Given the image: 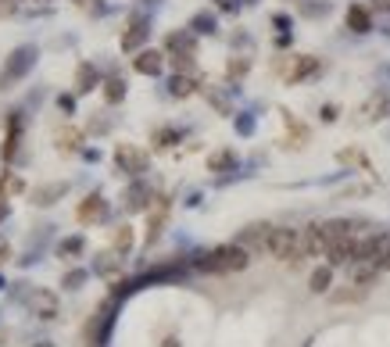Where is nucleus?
<instances>
[{
	"label": "nucleus",
	"instance_id": "nucleus-1",
	"mask_svg": "<svg viewBox=\"0 0 390 347\" xmlns=\"http://www.w3.org/2000/svg\"><path fill=\"white\" fill-rule=\"evenodd\" d=\"M247 247L240 243H219L212 250H204V255H197L194 269L197 272H212V276H222V272H244L247 269Z\"/></svg>",
	"mask_w": 390,
	"mask_h": 347
},
{
	"label": "nucleus",
	"instance_id": "nucleus-2",
	"mask_svg": "<svg viewBox=\"0 0 390 347\" xmlns=\"http://www.w3.org/2000/svg\"><path fill=\"white\" fill-rule=\"evenodd\" d=\"M36 57H40V50H36L33 43H22V47H15V50L8 54V61H4V69H0V93L11 90V86H18V83H22L29 72H33Z\"/></svg>",
	"mask_w": 390,
	"mask_h": 347
},
{
	"label": "nucleus",
	"instance_id": "nucleus-3",
	"mask_svg": "<svg viewBox=\"0 0 390 347\" xmlns=\"http://www.w3.org/2000/svg\"><path fill=\"white\" fill-rule=\"evenodd\" d=\"M265 255H273L287 265L301 262L308 250H305V229H273V236H268V250Z\"/></svg>",
	"mask_w": 390,
	"mask_h": 347
},
{
	"label": "nucleus",
	"instance_id": "nucleus-4",
	"mask_svg": "<svg viewBox=\"0 0 390 347\" xmlns=\"http://www.w3.org/2000/svg\"><path fill=\"white\" fill-rule=\"evenodd\" d=\"M115 165L126 169L129 176H140V172H147V154L133 143H118L115 147Z\"/></svg>",
	"mask_w": 390,
	"mask_h": 347
},
{
	"label": "nucleus",
	"instance_id": "nucleus-5",
	"mask_svg": "<svg viewBox=\"0 0 390 347\" xmlns=\"http://www.w3.org/2000/svg\"><path fill=\"white\" fill-rule=\"evenodd\" d=\"M147 36H151V22H147L143 15H133V18H129V29H126V36H122V50L140 54L143 43H147Z\"/></svg>",
	"mask_w": 390,
	"mask_h": 347
},
{
	"label": "nucleus",
	"instance_id": "nucleus-6",
	"mask_svg": "<svg viewBox=\"0 0 390 347\" xmlns=\"http://www.w3.org/2000/svg\"><path fill=\"white\" fill-rule=\"evenodd\" d=\"M273 229L276 226H268V222H254V226H247L244 233H240V247H247V250H268V236H273Z\"/></svg>",
	"mask_w": 390,
	"mask_h": 347
},
{
	"label": "nucleus",
	"instance_id": "nucleus-7",
	"mask_svg": "<svg viewBox=\"0 0 390 347\" xmlns=\"http://www.w3.org/2000/svg\"><path fill=\"white\" fill-rule=\"evenodd\" d=\"M79 222L82 226H94V222H104V218H108V201L101 197V194H89L82 204H79Z\"/></svg>",
	"mask_w": 390,
	"mask_h": 347
},
{
	"label": "nucleus",
	"instance_id": "nucleus-8",
	"mask_svg": "<svg viewBox=\"0 0 390 347\" xmlns=\"http://www.w3.org/2000/svg\"><path fill=\"white\" fill-rule=\"evenodd\" d=\"M29 304H33V311L40 315V319H47V323L57 315V294L47 290V287H36L33 294H29Z\"/></svg>",
	"mask_w": 390,
	"mask_h": 347
},
{
	"label": "nucleus",
	"instance_id": "nucleus-9",
	"mask_svg": "<svg viewBox=\"0 0 390 347\" xmlns=\"http://www.w3.org/2000/svg\"><path fill=\"white\" fill-rule=\"evenodd\" d=\"M133 69H136L140 76H161L165 57H161V50H140L136 61H133Z\"/></svg>",
	"mask_w": 390,
	"mask_h": 347
},
{
	"label": "nucleus",
	"instance_id": "nucleus-10",
	"mask_svg": "<svg viewBox=\"0 0 390 347\" xmlns=\"http://www.w3.org/2000/svg\"><path fill=\"white\" fill-rule=\"evenodd\" d=\"M315 72H319V57L301 54V57H294V65L287 69V79H290V83H301V79H308V76H315Z\"/></svg>",
	"mask_w": 390,
	"mask_h": 347
},
{
	"label": "nucleus",
	"instance_id": "nucleus-11",
	"mask_svg": "<svg viewBox=\"0 0 390 347\" xmlns=\"http://www.w3.org/2000/svg\"><path fill=\"white\" fill-rule=\"evenodd\" d=\"M65 194H68V183H50V186H36V190H33V204L47 208V204H54V201H62Z\"/></svg>",
	"mask_w": 390,
	"mask_h": 347
},
{
	"label": "nucleus",
	"instance_id": "nucleus-12",
	"mask_svg": "<svg viewBox=\"0 0 390 347\" xmlns=\"http://www.w3.org/2000/svg\"><path fill=\"white\" fill-rule=\"evenodd\" d=\"M347 29H351V33H369V29H373V15L362 4H351L347 8Z\"/></svg>",
	"mask_w": 390,
	"mask_h": 347
},
{
	"label": "nucleus",
	"instance_id": "nucleus-13",
	"mask_svg": "<svg viewBox=\"0 0 390 347\" xmlns=\"http://www.w3.org/2000/svg\"><path fill=\"white\" fill-rule=\"evenodd\" d=\"M18 133H22V122H18V115H11V122H8V140H4V147H0L4 162H15V157H18Z\"/></svg>",
	"mask_w": 390,
	"mask_h": 347
},
{
	"label": "nucleus",
	"instance_id": "nucleus-14",
	"mask_svg": "<svg viewBox=\"0 0 390 347\" xmlns=\"http://www.w3.org/2000/svg\"><path fill=\"white\" fill-rule=\"evenodd\" d=\"M89 90H97V69L89 61H82L75 69V93H89Z\"/></svg>",
	"mask_w": 390,
	"mask_h": 347
},
{
	"label": "nucleus",
	"instance_id": "nucleus-15",
	"mask_svg": "<svg viewBox=\"0 0 390 347\" xmlns=\"http://www.w3.org/2000/svg\"><path fill=\"white\" fill-rule=\"evenodd\" d=\"M329 283H333V269H329V265H319V269L308 276L312 294H326V290H329Z\"/></svg>",
	"mask_w": 390,
	"mask_h": 347
},
{
	"label": "nucleus",
	"instance_id": "nucleus-16",
	"mask_svg": "<svg viewBox=\"0 0 390 347\" xmlns=\"http://www.w3.org/2000/svg\"><path fill=\"white\" fill-rule=\"evenodd\" d=\"M165 47H168L172 54H194V36H190V33H168Z\"/></svg>",
	"mask_w": 390,
	"mask_h": 347
},
{
	"label": "nucleus",
	"instance_id": "nucleus-17",
	"mask_svg": "<svg viewBox=\"0 0 390 347\" xmlns=\"http://www.w3.org/2000/svg\"><path fill=\"white\" fill-rule=\"evenodd\" d=\"M126 90H129V86H126V79L111 76V79L104 83V101H108V104H118V101L126 97Z\"/></svg>",
	"mask_w": 390,
	"mask_h": 347
},
{
	"label": "nucleus",
	"instance_id": "nucleus-18",
	"mask_svg": "<svg viewBox=\"0 0 390 347\" xmlns=\"http://www.w3.org/2000/svg\"><path fill=\"white\" fill-rule=\"evenodd\" d=\"M57 147L62 150H79V143H82V133L79 129H72V125H65V129H57Z\"/></svg>",
	"mask_w": 390,
	"mask_h": 347
},
{
	"label": "nucleus",
	"instance_id": "nucleus-19",
	"mask_svg": "<svg viewBox=\"0 0 390 347\" xmlns=\"http://www.w3.org/2000/svg\"><path fill=\"white\" fill-rule=\"evenodd\" d=\"M194 90H197V83L190 76H172L168 79V93H172V97H190Z\"/></svg>",
	"mask_w": 390,
	"mask_h": 347
},
{
	"label": "nucleus",
	"instance_id": "nucleus-20",
	"mask_svg": "<svg viewBox=\"0 0 390 347\" xmlns=\"http://www.w3.org/2000/svg\"><path fill=\"white\" fill-rule=\"evenodd\" d=\"M126 201H129V204H126L129 211H143V208H147V201H151V194H147V186H140V183H136V186H129Z\"/></svg>",
	"mask_w": 390,
	"mask_h": 347
},
{
	"label": "nucleus",
	"instance_id": "nucleus-21",
	"mask_svg": "<svg viewBox=\"0 0 390 347\" xmlns=\"http://www.w3.org/2000/svg\"><path fill=\"white\" fill-rule=\"evenodd\" d=\"M233 165H236V154H233V150H219V154L208 157V169H212V172H226V169H233Z\"/></svg>",
	"mask_w": 390,
	"mask_h": 347
},
{
	"label": "nucleus",
	"instance_id": "nucleus-22",
	"mask_svg": "<svg viewBox=\"0 0 390 347\" xmlns=\"http://www.w3.org/2000/svg\"><path fill=\"white\" fill-rule=\"evenodd\" d=\"M129 247H133V229H129V226H118V233H115V250H118V255H129Z\"/></svg>",
	"mask_w": 390,
	"mask_h": 347
},
{
	"label": "nucleus",
	"instance_id": "nucleus-23",
	"mask_svg": "<svg viewBox=\"0 0 390 347\" xmlns=\"http://www.w3.org/2000/svg\"><path fill=\"white\" fill-rule=\"evenodd\" d=\"M333 301H337V304H344V301H366V287L351 283V287H344V294H333Z\"/></svg>",
	"mask_w": 390,
	"mask_h": 347
},
{
	"label": "nucleus",
	"instance_id": "nucleus-24",
	"mask_svg": "<svg viewBox=\"0 0 390 347\" xmlns=\"http://www.w3.org/2000/svg\"><path fill=\"white\" fill-rule=\"evenodd\" d=\"M190 29H194V33H215V15H197L190 22Z\"/></svg>",
	"mask_w": 390,
	"mask_h": 347
},
{
	"label": "nucleus",
	"instance_id": "nucleus-25",
	"mask_svg": "<svg viewBox=\"0 0 390 347\" xmlns=\"http://www.w3.org/2000/svg\"><path fill=\"white\" fill-rule=\"evenodd\" d=\"M247 72H251V61H244V57H233L229 69H226L229 79H240V76H247Z\"/></svg>",
	"mask_w": 390,
	"mask_h": 347
},
{
	"label": "nucleus",
	"instance_id": "nucleus-26",
	"mask_svg": "<svg viewBox=\"0 0 390 347\" xmlns=\"http://www.w3.org/2000/svg\"><path fill=\"white\" fill-rule=\"evenodd\" d=\"M57 255H65V258H75V255H82V240H79V236H72V240H62V247H57Z\"/></svg>",
	"mask_w": 390,
	"mask_h": 347
},
{
	"label": "nucleus",
	"instance_id": "nucleus-27",
	"mask_svg": "<svg viewBox=\"0 0 390 347\" xmlns=\"http://www.w3.org/2000/svg\"><path fill=\"white\" fill-rule=\"evenodd\" d=\"M172 69L183 76V72H190L194 69V54H172Z\"/></svg>",
	"mask_w": 390,
	"mask_h": 347
},
{
	"label": "nucleus",
	"instance_id": "nucleus-28",
	"mask_svg": "<svg viewBox=\"0 0 390 347\" xmlns=\"http://www.w3.org/2000/svg\"><path fill=\"white\" fill-rule=\"evenodd\" d=\"M86 279H89V276H86L82 269H72V272L65 276V290H79V287H82Z\"/></svg>",
	"mask_w": 390,
	"mask_h": 347
},
{
	"label": "nucleus",
	"instance_id": "nucleus-29",
	"mask_svg": "<svg viewBox=\"0 0 390 347\" xmlns=\"http://www.w3.org/2000/svg\"><path fill=\"white\" fill-rule=\"evenodd\" d=\"M236 133H244V136H251V133H254L251 115H240V118H236Z\"/></svg>",
	"mask_w": 390,
	"mask_h": 347
},
{
	"label": "nucleus",
	"instance_id": "nucleus-30",
	"mask_svg": "<svg viewBox=\"0 0 390 347\" xmlns=\"http://www.w3.org/2000/svg\"><path fill=\"white\" fill-rule=\"evenodd\" d=\"M175 140H179V136H175L172 129H161V133L154 136V143H158V147H168V143H175Z\"/></svg>",
	"mask_w": 390,
	"mask_h": 347
},
{
	"label": "nucleus",
	"instance_id": "nucleus-31",
	"mask_svg": "<svg viewBox=\"0 0 390 347\" xmlns=\"http://www.w3.org/2000/svg\"><path fill=\"white\" fill-rule=\"evenodd\" d=\"M8 218V197H4V190H0V222Z\"/></svg>",
	"mask_w": 390,
	"mask_h": 347
},
{
	"label": "nucleus",
	"instance_id": "nucleus-32",
	"mask_svg": "<svg viewBox=\"0 0 390 347\" xmlns=\"http://www.w3.org/2000/svg\"><path fill=\"white\" fill-rule=\"evenodd\" d=\"M322 118H326V122H333V118H337V108H333V104H326V108H322Z\"/></svg>",
	"mask_w": 390,
	"mask_h": 347
},
{
	"label": "nucleus",
	"instance_id": "nucleus-33",
	"mask_svg": "<svg viewBox=\"0 0 390 347\" xmlns=\"http://www.w3.org/2000/svg\"><path fill=\"white\" fill-rule=\"evenodd\" d=\"M57 104H62V111H72V108H75V101H72V97H57Z\"/></svg>",
	"mask_w": 390,
	"mask_h": 347
},
{
	"label": "nucleus",
	"instance_id": "nucleus-34",
	"mask_svg": "<svg viewBox=\"0 0 390 347\" xmlns=\"http://www.w3.org/2000/svg\"><path fill=\"white\" fill-rule=\"evenodd\" d=\"M273 22H276V29H290V18H287V15H276Z\"/></svg>",
	"mask_w": 390,
	"mask_h": 347
},
{
	"label": "nucleus",
	"instance_id": "nucleus-35",
	"mask_svg": "<svg viewBox=\"0 0 390 347\" xmlns=\"http://www.w3.org/2000/svg\"><path fill=\"white\" fill-rule=\"evenodd\" d=\"M8 258H11V250H8V247H0V265H4Z\"/></svg>",
	"mask_w": 390,
	"mask_h": 347
},
{
	"label": "nucleus",
	"instance_id": "nucleus-36",
	"mask_svg": "<svg viewBox=\"0 0 390 347\" xmlns=\"http://www.w3.org/2000/svg\"><path fill=\"white\" fill-rule=\"evenodd\" d=\"M376 8H383V11H390V0H373Z\"/></svg>",
	"mask_w": 390,
	"mask_h": 347
},
{
	"label": "nucleus",
	"instance_id": "nucleus-37",
	"mask_svg": "<svg viewBox=\"0 0 390 347\" xmlns=\"http://www.w3.org/2000/svg\"><path fill=\"white\" fill-rule=\"evenodd\" d=\"M383 269H390V255H387V258L380 262V272H383Z\"/></svg>",
	"mask_w": 390,
	"mask_h": 347
},
{
	"label": "nucleus",
	"instance_id": "nucleus-38",
	"mask_svg": "<svg viewBox=\"0 0 390 347\" xmlns=\"http://www.w3.org/2000/svg\"><path fill=\"white\" fill-rule=\"evenodd\" d=\"M40 347H54V344H40Z\"/></svg>",
	"mask_w": 390,
	"mask_h": 347
}]
</instances>
